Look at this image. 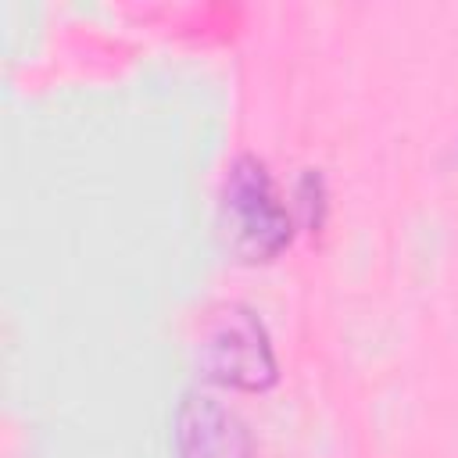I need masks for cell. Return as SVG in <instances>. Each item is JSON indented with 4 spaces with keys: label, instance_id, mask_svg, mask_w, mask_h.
<instances>
[{
    "label": "cell",
    "instance_id": "2",
    "mask_svg": "<svg viewBox=\"0 0 458 458\" xmlns=\"http://www.w3.org/2000/svg\"><path fill=\"white\" fill-rule=\"evenodd\" d=\"M200 365L215 383L265 390L276 383V358L265 326L243 304H218L200 326Z\"/></svg>",
    "mask_w": 458,
    "mask_h": 458
},
{
    "label": "cell",
    "instance_id": "1",
    "mask_svg": "<svg viewBox=\"0 0 458 458\" xmlns=\"http://www.w3.org/2000/svg\"><path fill=\"white\" fill-rule=\"evenodd\" d=\"M222 236L240 261H272L290 243V215L265 165L243 154L222 186Z\"/></svg>",
    "mask_w": 458,
    "mask_h": 458
},
{
    "label": "cell",
    "instance_id": "3",
    "mask_svg": "<svg viewBox=\"0 0 458 458\" xmlns=\"http://www.w3.org/2000/svg\"><path fill=\"white\" fill-rule=\"evenodd\" d=\"M179 458H254L243 422L211 397H186L179 408Z\"/></svg>",
    "mask_w": 458,
    "mask_h": 458
}]
</instances>
